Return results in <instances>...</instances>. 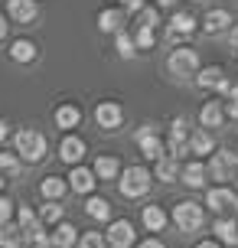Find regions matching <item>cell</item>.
Here are the masks:
<instances>
[{
  "mask_svg": "<svg viewBox=\"0 0 238 248\" xmlns=\"http://www.w3.org/2000/svg\"><path fill=\"white\" fill-rule=\"evenodd\" d=\"M10 59L13 62H20V65H26V62H36V56H39V46L33 43V39H13L10 43Z\"/></svg>",
  "mask_w": 238,
  "mask_h": 248,
  "instance_id": "obj_27",
  "label": "cell"
},
{
  "mask_svg": "<svg viewBox=\"0 0 238 248\" xmlns=\"http://www.w3.org/2000/svg\"><path fill=\"white\" fill-rule=\"evenodd\" d=\"M166 69H170V75H176V78H196L199 69H202L199 52L193 49V46H176V49L166 56Z\"/></svg>",
  "mask_w": 238,
  "mask_h": 248,
  "instance_id": "obj_4",
  "label": "cell"
},
{
  "mask_svg": "<svg viewBox=\"0 0 238 248\" xmlns=\"http://www.w3.org/2000/svg\"><path fill=\"white\" fill-rule=\"evenodd\" d=\"M124 20H127V13L121 10V7H108V10L98 13V30L118 36V33H124Z\"/></svg>",
  "mask_w": 238,
  "mask_h": 248,
  "instance_id": "obj_25",
  "label": "cell"
},
{
  "mask_svg": "<svg viewBox=\"0 0 238 248\" xmlns=\"http://www.w3.org/2000/svg\"><path fill=\"white\" fill-rule=\"evenodd\" d=\"M104 245H108L104 232H82V238H78V248H104Z\"/></svg>",
  "mask_w": 238,
  "mask_h": 248,
  "instance_id": "obj_36",
  "label": "cell"
},
{
  "mask_svg": "<svg viewBox=\"0 0 238 248\" xmlns=\"http://www.w3.org/2000/svg\"><path fill=\"white\" fill-rule=\"evenodd\" d=\"M225 114L232 118V121H238V85H232V92H228V98H225Z\"/></svg>",
  "mask_w": 238,
  "mask_h": 248,
  "instance_id": "obj_38",
  "label": "cell"
},
{
  "mask_svg": "<svg viewBox=\"0 0 238 248\" xmlns=\"http://www.w3.org/2000/svg\"><path fill=\"white\" fill-rule=\"evenodd\" d=\"M23 170V160L16 157V154H10V150H0V173L3 176H16Z\"/></svg>",
  "mask_w": 238,
  "mask_h": 248,
  "instance_id": "obj_32",
  "label": "cell"
},
{
  "mask_svg": "<svg viewBox=\"0 0 238 248\" xmlns=\"http://www.w3.org/2000/svg\"><path fill=\"white\" fill-rule=\"evenodd\" d=\"M88 154V144L78 134H65L59 140V160H65L69 167H82V157Z\"/></svg>",
  "mask_w": 238,
  "mask_h": 248,
  "instance_id": "obj_13",
  "label": "cell"
},
{
  "mask_svg": "<svg viewBox=\"0 0 238 248\" xmlns=\"http://www.w3.org/2000/svg\"><path fill=\"white\" fill-rule=\"evenodd\" d=\"M196 85L202 92H212V95H228L232 92V82H228L222 65H202L199 75H196Z\"/></svg>",
  "mask_w": 238,
  "mask_h": 248,
  "instance_id": "obj_7",
  "label": "cell"
},
{
  "mask_svg": "<svg viewBox=\"0 0 238 248\" xmlns=\"http://www.w3.org/2000/svg\"><path fill=\"white\" fill-rule=\"evenodd\" d=\"M91 170H95L98 180H121V173H124V167H121V160L114 154H98Z\"/></svg>",
  "mask_w": 238,
  "mask_h": 248,
  "instance_id": "obj_21",
  "label": "cell"
},
{
  "mask_svg": "<svg viewBox=\"0 0 238 248\" xmlns=\"http://www.w3.org/2000/svg\"><path fill=\"white\" fill-rule=\"evenodd\" d=\"M134 20H137V26H147V30H157V23H160V10L147 3V7H144V10H140L137 16H134Z\"/></svg>",
  "mask_w": 238,
  "mask_h": 248,
  "instance_id": "obj_34",
  "label": "cell"
},
{
  "mask_svg": "<svg viewBox=\"0 0 238 248\" xmlns=\"http://www.w3.org/2000/svg\"><path fill=\"white\" fill-rule=\"evenodd\" d=\"M104 238H108L111 248H131L137 245V229H134L131 219H111L108 229H104Z\"/></svg>",
  "mask_w": 238,
  "mask_h": 248,
  "instance_id": "obj_8",
  "label": "cell"
},
{
  "mask_svg": "<svg viewBox=\"0 0 238 248\" xmlns=\"http://www.w3.org/2000/svg\"><path fill=\"white\" fill-rule=\"evenodd\" d=\"M225 101H215L209 98L206 105L199 108V127H206V131H215V127H222L225 124Z\"/></svg>",
  "mask_w": 238,
  "mask_h": 248,
  "instance_id": "obj_16",
  "label": "cell"
},
{
  "mask_svg": "<svg viewBox=\"0 0 238 248\" xmlns=\"http://www.w3.org/2000/svg\"><path fill=\"white\" fill-rule=\"evenodd\" d=\"M189 124H186V118H173L170 121V134H166V154L170 157H183V154H189Z\"/></svg>",
  "mask_w": 238,
  "mask_h": 248,
  "instance_id": "obj_9",
  "label": "cell"
},
{
  "mask_svg": "<svg viewBox=\"0 0 238 248\" xmlns=\"http://www.w3.org/2000/svg\"><path fill=\"white\" fill-rule=\"evenodd\" d=\"M85 212L98 222H111V202L104 196H88L85 199Z\"/></svg>",
  "mask_w": 238,
  "mask_h": 248,
  "instance_id": "obj_29",
  "label": "cell"
},
{
  "mask_svg": "<svg viewBox=\"0 0 238 248\" xmlns=\"http://www.w3.org/2000/svg\"><path fill=\"white\" fill-rule=\"evenodd\" d=\"M111 3H124V0H111Z\"/></svg>",
  "mask_w": 238,
  "mask_h": 248,
  "instance_id": "obj_48",
  "label": "cell"
},
{
  "mask_svg": "<svg viewBox=\"0 0 238 248\" xmlns=\"http://www.w3.org/2000/svg\"><path fill=\"white\" fill-rule=\"evenodd\" d=\"M228 43H232V49H238V23L228 30Z\"/></svg>",
  "mask_w": 238,
  "mask_h": 248,
  "instance_id": "obj_42",
  "label": "cell"
},
{
  "mask_svg": "<svg viewBox=\"0 0 238 248\" xmlns=\"http://www.w3.org/2000/svg\"><path fill=\"white\" fill-rule=\"evenodd\" d=\"M62 216H65L62 202H43V206H39V222H43V225H59V222H65Z\"/></svg>",
  "mask_w": 238,
  "mask_h": 248,
  "instance_id": "obj_31",
  "label": "cell"
},
{
  "mask_svg": "<svg viewBox=\"0 0 238 248\" xmlns=\"http://www.w3.org/2000/svg\"><path fill=\"white\" fill-rule=\"evenodd\" d=\"M179 173H183V163L176 160V157H170V154L153 163V180H160V183H176Z\"/></svg>",
  "mask_w": 238,
  "mask_h": 248,
  "instance_id": "obj_26",
  "label": "cell"
},
{
  "mask_svg": "<svg viewBox=\"0 0 238 248\" xmlns=\"http://www.w3.org/2000/svg\"><path fill=\"white\" fill-rule=\"evenodd\" d=\"M212 232H215V242H222V245H238V219H232V216H215Z\"/></svg>",
  "mask_w": 238,
  "mask_h": 248,
  "instance_id": "obj_22",
  "label": "cell"
},
{
  "mask_svg": "<svg viewBox=\"0 0 238 248\" xmlns=\"http://www.w3.org/2000/svg\"><path fill=\"white\" fill-rule=\"evenodd\" d=\"M52 121H56V127H62L65 134H72V127L82 124V108L72 105V101H65V105H59V108L52 111Z\"/></svg>",
  "mask_w": 238,
  "mask_h": 248,
  "instance_id": "obj_18",
  "label": "cell"
},
{
  "mask_svg": "<svg viewBox=\"0 0 238 248\" xmlns=\"http://www.w3.org/2000/svg\"><path fill=\"white\" fill-rule=\"evenodd\" d=\"M36 248H52V245H36Z\"/></svg>",
  "mask_w": 238,
  "mask_h": 248,
  "instance_id": "obj_47",
  "label": "cell"
},
{
  "mask_svg": "<svg viewBox=\"0 0 238 248\" xmlns=\"http://www.w3.org/2000/svg\"><path fill=\"white\" fill-rule=\"evenodd\" d=\"M232 26H235V20H232V13L225 7H215V10H209L202 16V33L206 36H219V33H225Z\"/></svg>",
  "mask_w": 238,
  "mask_h": 248,
  "instance_id": "obj_15",
  "label": "cell"
},
{
  "mask_svg": "<svg viewBox=\"0 0 238 248\" xmlns=\"http://www.w3.org/2000/svg\"><path fill=\"white\" fill-rule=\"evenodd\" d=\"M69 180V189L78 193V196H95V186H98V176L95 170H88V167H72V173L65 176Z\"/></svg>",
  "mask_w": 238,
  "mask_h": 248,
  "instance_id": "obj_14",
  "label": "cell"
},
{
  "mask_svg": "<svg viewBox=\"0 0 238 248\" xmlns=\"http://www.w3.org/2000/svg\"><path fill=\"white\" fill-rule=\"evenodd\" d=\"M3 183H7V180H3V173H0V193H3Z\"/></svg>",
  "mask_w": 238,
  "mask_h": 248,
  "instance_id": "obj_46",
  "label": "cell"
},
{
  "mask_svg": "<svg viewBox=\"0 0 238 248\" xmlns=\"http://www.w3.org/2000/svg\"><path fill=\"white\" fill-rule=\"evenodd\" d=\"M196 248H222V242H215V238H206V242H199Z\"/></svg>",
  "mask_w": 238,
  "mask_h": 248,
  "instance_id": "obj_44",
  "label": "cell"
},
{
  "mask_svg": "<svg viewBox=\"0 0 238 248\" xmlns=\"http://www.w3.org/2000/svg\"><path fill=\"white\" fill-rule=\"evenodd\" d=\"M7 16L10 23H33L39 16V3L36 0H7Z\"/></svg>",
  "mask_w": 238,
  "mask_h": 248,
  "instance_id": "obj_17",
  "label": "cell"
},
{
  "mask_svg": "<svg viewBox=\"0 0 238 248\" xmlns=\"http://www.w3.org/2000/svg\"><path fill=\"white\" fill-rule=\"evenodd\" d=\"M134 140H137L140 154H144L150 163H157V160L166 157V140L157 134V127H153V124H140L137 131H134Z\"/></svg>",
  "mask_w": 238,
  "mask_h": 248,
  "instance_id": "obj_6",
  "label": "cell"
},
{
  "mask_svg": "<svg viewBox=\"0 0 238 248\" xmlns=\"http://www.w3.org/2000/svg\"><path fill=\"white\" fill-rule=\"evenodd\" d=\"M69 193V180L65 176H43V183H39V196L46 199V202H62V196Z\"/></svg>",
  "mask_w": 238,
  "mask_h": 248,
  "instance_id": "obj_19",
  "label": "cell"
},
{
  "mask_svg": "<svg viewBox=\"0 0 238 248\" xmlns=\"http://www.w3.org/2000/svg\"><path fill=\"white\" fill-rule=\"evenodd\" d=\"M13 216H16V202H13L10 196H3V193H0V225L13 222Z\"/></svg>",
  "mask_w": 238,
  "mask_h": 248,
  "instance_id": "obj_37",
  "label": "cell"
},
{
  "mask_svg": "<svg viewBox=\"0 0 238 248\" xmlns=\"http://www.w3.org/2000/svg\"><path fill=\"white\" fill-rule=\"evenodd\" d=\"M144 7H147V0H124V3H121V10L131 13V16H137V13L144 10Z\"/></svg>",
  "mask_w": 238,
  "mask_h": 248,
  "instance_id": "obj_39",
  "label": "cell"
},
{
  "mask_svg": "<svg viewBox=\"0 0 238 248\" xmlns=\"http://www.w3.org/2000/svg\"><path fill=\"white\" fill-rule=\"evenodd\" d=\"M140 222H144V229H147V232H163V229H166V222H170V216H166V212L153 202V206H144Z\"/></svg>",
  "mask_w": 238,
  "mask_h": 248,
  "instance_id": "obj_28",
  "label": "cell"
},
{
  "mask_svg": "<svg viewBox=\"0 0 238 248\" xmlns=\"http://www.w3.org/2000/svg\"><path fill=\"white\" fill-rule=\"evenodd\" d=\"M179 180H183L189 189H202L206 180H209V170H206V163H202V160H186V163H183Z\"/></svg>",
  "mask_w": 238,
  "mask_h": 248,
  "instance_id": "obj_24",
  "label": "cell"
},
{
  "mask_svg": "<svg viewBox=\"0 0 238 248\" xmlns=\"http://www.w3.org/2000/svg\"><path fill=\"white\" fill-rule=\"evenodd\" d=\"M114 46H118V56H121V59H131V56L137 52V43H134V36H131L127 30L114 36Z\"/></svg>",
  "mask_w": 238,
  "mask_h": 248,
  "instance_id": "obj_33",
  "label": "cell"
},
{
  "mask_svg": "<svg viewBox=\"0 0 238 248\" xmlns=\"http://www.w3.org/2000/svg\"><path fill=\"white\" fill-rule=\"evenodd\" d=\"M95 124L101 131H118L124 124V108L118 101H98L95 105Z\"/></svg>",
  "mask_w": 238,
  "mask_h": 248,
  "instance_id": "obj_12",
  "label": "cell"
},
{
  "mask_svg": "<svg viewBox=\"0 0 238 248\" xmlns=\"http://www.w3.org/2000/svg\"><path fill=\"white\" fill-rule=\"evenodd\" d=\"M189 154H196V160H202L206 154L212 157V154H215L212 131H206V127H196V131L189 134Z\"/></svg>",
  "mask_w": 238,
  "mask_h": 248,
  "instance_id": "obj_23",
  "label": "cell"
},
{
  "mask_svg": "<svg viewBox=\"0 0 238 248\" xmlns=\"http://www.w3.org/2000/svg\"><path fill=\"white\" fill-rule=\"evenodd\" d=\"M23 242H26V232L16 222L0 225V248H20Z\"/></svg>",
  "mask_w": 238,
  "mask_h": 248,
  "instance_id": "obj_30",
  "label": "cell"
},
{
  "mask_svg": "<svg viewBox=\"0 0 238 248\" xmlns=\"http://www.w3.org/2000/svg\"><path fill=\"white\" fill-rule=\"evenodd\" d=\"M78 229L72 222H59V225H52V232H49V245L52 248H75L78 245Z\"/></svg>",
  "mask_w": 238,
  "mask_h": 248,
  "instance_id": "obj_20",
  "label": "cell"
},
{
  "mask_svg": "<svg viewBox=\"0 0 238 248\" xmlns=\"http://www.w3.org/2000/svg\"><path fill=\"white\" fill-rule=\"evenodd\" d=\"M134 248H166V245H163V242H160L157 235H150V238H144V242H137Z\"/></svg>",
  "mask_w": 238,
  "mask_h": 248,
  "instance_id": "obj_40",
  "label": "cell"
},
{
  "mask_svg": "<svg viewBox=\"0 0 238 248\" xmlns=\"http://www.w3.org/2000/svg\"><path fill=\"white\" fill-rule=\"evenodd\" d=\"M206 170H209V176H212L219 186H225L228 180H235V173H238V154L228 150V147H219L212 157H209V167H206Z\"/></svg>",
  "mask_w": 238,
  "mask_h": 248,
  "instance_id": "obj_5",
  "label": "cell"
},
{
  "mask_svg": "<svg viewBox=\"0 0 238 248\" xmlns=\"http://www.w3.org/2000/svg\"><path fill=\"white\" fill-rule=\"evenodd\" d=\"M157 7H176V0H157Z\"/></svg>",
  "mask_w": 238,
  "mask_h": 248,
  "instance_id": "obj_45",
  "label": "cell"
},
{
  "mask_svg": "<svg viewBox=\"0 0 238 248\" xmlns=\"http://www.w3.org/2000/svg\"><path fill=\"white\" fill-rule=\"evenodd\" d=\"M13 154L23 163H39V160H46V154H49V140L36 127H20L13 134Z\"/></svg>",
  "mask_w": 238,
  "mask_h": 248,
  "instance_id": "obj_1",
  "label": "cell"
},
{
  "mask_svg": "<svg viewBox=\"0 0 238 248\" xmlns=\"http://www.w3.org/2000/svg\"><path fill=\"white\" fill-rule=\"evenodd\" d=\"M7 137H10V124H7V121H3V118H0V144H3Z\"/></svg>",
  "mask_w": 238,
  "mask_h": 248,
  "instance_id": "obj_43",
  "label": "cell"
},
{
  "mask_svg": "<svg viewBox=\"0 0 238 248\" xmlns=\"http://www.w3.org/2000/svg\"><path fill=\"white\" fill-rule=\"evenodd\" d=\"M196 30H199V20L189 10H173L170 23H166V39L170 43H179V39H189Z\"/></svg>",
  "mask_w": 238,
  "mask_h": 248,
  "instance_id": "obj_10",
  "label": "cell"
},
{
  "mask_svg": "<svg viewBox=\"0 0 238 248\" xmlns=\"http://www.w3.org/2000/svg\"><path fill=\"white\" fill-rule=\"evenodd\" d=\"M153 186V170H147L144 163H131L124 167V173L118 180V189L124 199H144Z\"/></svg>",
  "mask_w": 238,
  "mask_h": 248,
  "instance_id": "obj_2",
  "label": "cell"
},
{
  "mask_svg": "<svg viewBox=\"0 0 238 248\" xmlns=\"http://www.w3.org/2000/svg\"><path fill=\"white\" fill-rule=\"evenodd\" d=\"M134 43H137V49H153L157 33H153V30H147V26H137V30H134Z\"/></svg>",
  "mask_w": 238,
  "mask_h": 248,
  "instance_id": "obj_35",
  "label": "cell"
},
{
  "mask_svg": "<svg viewBox=\"0 0 238 248\" xmlns=\"http://www.w3.org/2000/svg\"><path fill=\"white\" fill-rule=\"evenodd\" d=\"M7 33H10V16L0 10V39H7Z\"/></svg>",
  "mask_w": 238,
  "mask_h": 248,
  "instance_id": "obj_41",
  "label": "cell"
},
{
  "mask_svg": "<svg viewBox=\"0 0 238 248\" xmlns=\"http://www.w3.org/2000/svg\"><path fill=\"white\" fill-rule=\"evenodd\" d=\"M206 206H209L215 216H225L228 209L238 212V193L228 189V186H209V189H206Z\"/></svg>",
  "mask_w": 238,
  "mask_h": 248,
  "instance_id": "obj_11",
  "label": "cell"
},
{
  "mask_svg": "<svg viewBox=\"0 0 238 248\" xmlns=\"http://www.w3.org/2000/svg\"><path fill=\"white\" fill-rule=\"evenodd\" d=\"M170 222H173L183 235L199 232L202 222H206V209H202L196 199H179V202L173 206V212H170Z\"/></svg>",
  "mask_w": 238,
  "mask_h": 248,
  "instance_id": "obj_3",
  "label": "cell"
}]
</instances>
